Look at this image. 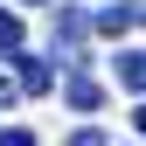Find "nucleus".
I'll use <instances>...</instances> for the list:
<instances>
[{"instance_id":"3","label":"nucleus","mask_w":146,"mask_h":146,"mask_svg":"<svg viewBox=\"0 0 146 146\" xmlns=\"http://www.w3.org/2000/svg\"><path fill=\"white\" fill-rule=\"evenodd\" d=\"M63 98H70V104H77V111H98V98H104V90H98V84H90V77H84V70H77V77H70V84H63Z\"/></svg>"},{"instance_id":"7","label":"nucleus","mask_w":146,"mask_h":146,"mask_svg":"<svg viewBox=\"0 0 146 146\" xmlns=\"http://www.w3.org/2000/svg\"><path fill=\"white\" fill-rule=\"evenodd\" d=\"M0 146H35V132H21V125H0Z\"/></svg>"},{"instance_id":"9","label":"nucleus","mask_w":146,"mask_h":146,"mask_svg":"<svg viewBox=\"0 0 146 146\" xmlns=\"http://www.w3.org/2000/svg\"><path fill=\"white\" fill-rule=\"evenodd\" d=\"M0 104H14V84H7V77H0Z\"/></svg>"},{"instance_id":"6","label":"nucleus","mask_w":146,"mask_h":146,"mask_svg":"<svg viewBox=\"0 0 146 146\" xmlns=\"http://www.w3.org/2000/svg\"><path fill=\"white\" fill-rule=\"evenodd\" d=\"M14 49H21V21L0 7V56H14Z\"/></svg>"},{"instance_id":"4","label":"nucleus","mask_w":146,"mask_h":146,"mask_svg":"<svg viewBox=\"0 0 146 146\" xmlns=\"http://www.w3.org/2000/svg\"><path fill=\"white\" fill-rule=\"evenodd\" d=\"M118 84L132 90V98L146 90V63H139V49H118Z\"/></svg>"},{"instance_id":"5","label":"nucleus","mask_w":146,"mask_h":146,"mask_svg":"<svg viewBox=\"0 0 146 146\" xmlns=\"http://www.w3.org/2000/svg\"><path fill=\"white\" fill-rule=\"evenodd\" d=\"M14 63H21V90H49V63L42 56H21L14 49Z\"/></svg>"},{"instance_id":"8","label":"nucleus","mask_w":146,"mask_h":146,"mask_svg":"<svg viewBox=\"0 0 146 146\" xmlns=\"http://www.w3.org/2000/svg\"><path fill=\"white\" fill-rule=\"evenodd\" d=\"M70 146H104V132H90V125H84V132H70Z\"/></svg>"},{"instance_id":"1","label":"nucleus","mask_w":146,"mask_h":146,"mask_svg":"<svg viewBox=\"0 0 146 146\" xmlns=\"http://www.w3.org/2000/svg\"><path fill=\"white\" fill-rule=\"evenodd\" d=\"M84 28H90V21H84L77 7H63V14H56V56H70V63H84V56H77V49H84Z\"/></svg>"},{"instance_id":"2","label":"nucleus","mask_w":146,"mask_h":146,"mask_svg":"<svg viewBox=\"0 0 146 146\" xmlns=\"http://www.w3.org/2000/svg\"><path fill=\"white\" fill-rule=\"evenodd\" d=\"M98 28H104V35H132V28H139V0H118V7H104V14H98Z\"/></svg>"}]
</instances>
